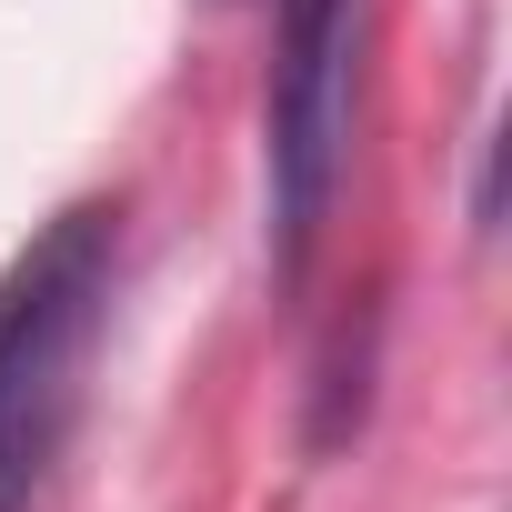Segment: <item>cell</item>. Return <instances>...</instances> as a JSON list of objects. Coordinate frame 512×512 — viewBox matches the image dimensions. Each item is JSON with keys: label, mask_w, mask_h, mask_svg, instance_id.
I'll return each instance as SVG.
<instances>
[{"label": "cell", "mask_w": 512, "mask_h": 512, "mask_svg": "<svg viewBox=\"0 0 512 512\" xmlns=\"http://www.w3.org/2000/svg\"><path fill=\"white\" fill-rule=\"evenodd\" d=\"M111 292V211H61L0 272V512H21L81 412V362Z\"/></svg>", "instance_id": "cell-1"}, {"label": "cell", "mask_w": 512, "mask_h": 512, "mask_svg": "<svg viewBox=\"0 0 512 512\" xmlns=\"http://www.w3.org/2000/svg\"><path fill=\"white\" fill-rule=\"evenodd\" d=\"M342 61H352V0H282V71H272V221L282 262L322 221L332 161H342Z\"/></svg>", "instance_id": "cell-2"}]
</instances>
